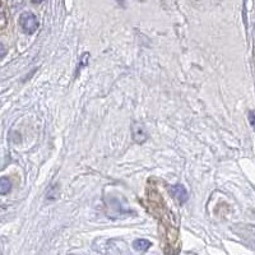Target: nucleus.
Instances as JSON below:
<instances>
[{"label": "nucleus", "mask_w": 255, "mask_h": 255, "mask_svg": "<svg viewBox=\"0 0 255 255\" xmlns=\"http://www.w3.org/2000/svg\"><path fill=\"white\" fill-rule=\"evenodd\" d=\"M19 23H20V27H22V29L24 31V33H27V35L35 33L38 28L37 18L35 17V14H32V13L29 12H26L20 15Z\"/></svg>", "instance_id": "nucleus-1"}, {"label": "nucleus", "mask_w": 255, "mask_h": 255, "mask_svg": "<svg viewBox=\"0 0 255 255\" xmlns=\"http://www.w3.org/2000/svg\"><path fill=\"white\" fill-rule=\"evenodd\" d=\"M131 131H133V139L136 143H143L147 140V130L140 123H133L131 127Z\"/></svg>", "instance_id": "nucleus-2"}, {"label": "nucleus", "mask_w": 255, "mask_h": 255, "mask_svg": "<svg viewBox=\"0 0 255 255\" xmlns=\"http://www.w3.org/2000/svg\"><path fill=\"white\" fill-rule=\"evenodd\" d=\"M171 193H172V195L176 198L177 202H179L180 204H184V203H186V202H188V199H189L188 191H186V189L184 188L183 185H180V184H177V185H174L171 188Z\"/></svg>", "instance_id": "nucleus-3"}, {"label": "nucleus", "mask_w": 255, "mask_h": 255, "mask_svg": "<svg viewBox=\"0 0 255 255\" xmlns=\"http://www.w3.org/2000/svg\"><path fill=\"white\" fill-rule=\"evenodd\" d=\"M133 248L136 252H145L151 248V243L145 239H138L133 243Z\"/></svg>", "instance_id": "nucleus-4"}, {"label": "nucleus", "mask_w": 255, "mask_h": 255, "mask_svg": "<svg viewBox=\"0 0 255 255\" xmlns=\"http://www.w3.org/2000/svg\"><path fill=\"white\" fill-rule=\"evenodd\" d=\"M10 189H12L10 180L6 179V177H1V179H0V193L3 195H5L10 191Z\"/></svg>", "instance_id": "nucleus-5"}, {"label": "nucleus", "mask_w": 255, "mask_h": 255, "mask_svg": "<svg viewBox=\"0 0 255 255\" xmlns=\"http://www.w3.org/2000/svg\"><path fill=\"white\" fill-rule=\"evenodd\" d=\"M249 119H250V124H252V127L255 129V115L253 113H250L249 115Z\"/></svg>", "instance_id": "nucleus-6"}, {"label": "nucleus", "mask_w": 255, "mask_h": 255, "mask_svg": "<svg viewBox=\"0 0 255 255\" xmlns=\"http://www.w3.org/2000/svg\"><path fill=\"white\" fill-rule=\"evenodd\" d=\"M32 3H35V4H40V3H42V1H44V0H31Z\"/></svg>", "instance_id": "nucleus-7"}, {"label": "nucleus", "mask_w": 255, "mask_h": 255, "mask_svg": "<svg viewBox=\"0 0 255 255\" xmlns=\"http://www.w3.org/2000/svg\"><path fill=\"white\" fill-rule=\"evenodd\" d=\"M118 3H119L120 5H123V4H124V0H118Z\"/></svg>", "instance_id": "nucleus-8"}]
</instances>
